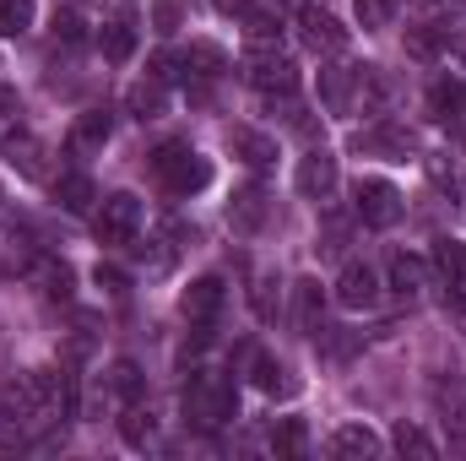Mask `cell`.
I'll return each mask as SVG.
<instances>
[{"mask_svg":"<svg viewBox=\"0 0 466 461\" xmlns=\"http://www.w3.org/2000/svg\"><path fill=\"white\" fill-rule=\"evenodd\" d=\"M326 451H331V456H380L385 446H380V435H374V429L348 424V429H337V435L326 440Z\"/></svg>","mask_w":466,"mask_h":461,"instance_id":"obj_23","label":"cell"},{"mask_svg":"<svg viewBox=\"0 0 466 461\" xmlns=\"http://www.w3.org/2000/svg\"><path fill=\"white\" fill-rule=\"evenodd\" d=\"M244 82L266 98H293L299 93V66L277 49V55H249L244 60Z\"/></svg>","mask_w":466,"mask_h":461,"instance_id":"obj_6","label":"cell"},{"mask_svg":"<svg viewBox=\"0 0 466 461\" xmlns=\"http://www.w3.org/2000/svg\"><path fill=\"white\" fill-rule=\"evenodd\" d=\"M380 271L369 266V261H348L342 266V277H337V304L342 310H374L380 304Z\"/></svg>","mask_w":466,"mask_h":461,"instance_id":"obj_8","label":"cell"},{"mask_svg":"<svg viewBox=\"0 0 466 461\" xmlns=\"http://www.w3.org/2000/svg\"><path fill=\"white\" fill-rule=\"evenodd\" d=\"M249 310H255V321H277L282 315V282H277V271H255L249 277Z\"/></svg>","mask_w":466,"mask_h":461,"instance_id":"obj_21","label":"cell"},{"mask_svg":"<svg viewBox=\"0 0 466 461\" xmlns=\"http://www.w3.org/2000/svg\"><path fill=\"white\" fill-rule=\"evenodd\" d=\"M434 402H440V413H445V429L466 440V391L461 385H434Z\"/></svg>","mask_w":466,"mask_h":461,"instance_id":"obj_28","label":"cell"},{"mask_svg":"<svg viewBox=\"0 0 466 461\" xmlns=\"http://www.w3.org/2000/svg\"><path fill=\"white\" fill-rule=\"evenodd\" d=\"M119 440H125V446H136V451H147V446L157 440V413L130 402V407H125V418H119Z\"/></svg>","mask_w":466,"mask_h":461,"instance_id":"obj_24","label":"cell"},{"mask_svg":"<svg viewBox=\"0 0 466 461\" xmlns=\"http://www.w3.org/2000/svg\"><path fill=\"white\" fill-rule=\"evenodd\" d=\"M147 22H152L157 38H174V33L185 27V0H152V5H147Z\"/></svg>","mask_w":466,"mask_h":461,"instance_id":"obj_31","label":"cell"},{"mask_svg":"<svg viewBox=\"0 0 466 461\" xmlns=\"http://www.w3.org/2000/svg\"><path fill=\"white\" fill-rule=\"evenodd\" d=\"M179 310H185V321L212 326V321H218V310H223V277H196V282L179 293Z\"/></svg>","mask_w":466,"mask_h":461,"instance_id":"obj_12","label":"cell"},{"mask_svg":"<svg viewBox=\"0 0 466 461\" xmlns=\"http://www.w3.org/2000/svg\"><path fill=\"white\" fill-rule=\"evenodd\" d=\"M55 201H60L66 212H87V207L98 201V190H93L87 174H60V179H55Z\"/></svg>","mask_w":466,"mask_h":461,"instance_id":"obj_26","label":"cell"},{"mask_svg":"<svg viewBox=\"0 0 466 461\" xmlns=\"http://www.w3.org/2000/svg\"><path fill=\"white\" fill-rule=\"evenodd\" d=\"M244 49L249 55H277L282 49V22L271 11H249L244 16Z\"/></svg>","mask_w":466,"mask_h":461,"instance_id":"obj_18","label":"cell"},{"mask_svg":"<svg viewBox=\"0 0 466 461\" xmlns=\"http://www.w3.org/2000/svg\"><path fill=\"white\" fill-rule=\"evenodd\" d=\"M109 396H119L125 407H130V402L141 396V369H136L130 358H119L115 369H109Z\"/></svg>","mask_w":466,"mask_h":461,"instance_id":"obj_32","label":"cell"},{"mask_svg":"<svg viewBox=\"0 0 466 461\" xmlns=\"http://www.w3.org/2000/svg\"><path fill=\"white\" fill-rule=\"evenodd\" d=\"M352 212H358V223L363 229H396L401 223V190L390 185V179H358L352 185Z\"/></svg>","mask_w":466,"mask_h":461,"instance_id":"obj_4","label":"cell"},{"mask_svg":"<svg viewBox=\"0 0 466 461\" xmlns=\"http://www.w3.org/2000/svg\"><path fill=\"white\" fill-rule=\"evenodd\" d=\"M390 446L401 451V456H434V440L418 429V424H396V435H390Z\"/></svg>","mask_w":466,"mask_h":461,"instance_id":"obj_35","label":"cell"},{"mask_svg":"<svg viewBox=\"0 0 466 461\" xmlns=\"http://www.w3.org/2000/svg\"><path fill=\"white\" fill-rule=\"evenodd\" d=\"M179 60H185V77H201V82H212V77L228 71V55H223L218 44H190Z\"/></svg>","mask_w":466,"mask_h":461,"instance_id":"obj_25","label":"cell"},{"mask_svg":"<svg viewBox=\"0 0 466 461\" xmlns=\"http://www.w3.org/2000/svg\"><path fill=\"white\" fill-rule=\"evenodd\" d=\"M223 16H249V0H212Z\"/></svg>","mask_w":466,"mask_h":461,"instance_id":"obj_42","label":"cell"},{"mask_svg":"<svg viewBox=\"0 0 466 461\" xmlns=\"http://www.w3.org/2000/svg\"><path fill=\"white\" fill-rule=\"evenodd\" d=\"M55 38L82 44V16H76V11H55Z\"/></svg>","mask_w":466,"mask_h":461,"instance_id":"obj_39","label":"cell"},{"mask_svg":"<svg viewBox=\"0 0 466 461\" xmlns=\"http://www.w3.org/2000/svg\"><path fill=\"white\" fill-rule=\"evenodd\" d=\"M396 16V0H358V22L363 27H390Z\"/></svg>","mask_w":466,"mask_h":461,"instance_id":"obj_37","label":"cell"},{"mask_svg":"<svg viewBox=\"0 0 466 461\" xmlns=\"http://www.w3.org/2000/svg\"><path fill=\"white\" fill-rule=\"evenodd\" d=\"M228 147H233V158L244 163V169H271L277 163V141L266 136V130H249V125H233L228 130Z\"/></svg>","mask_w":466,"mask_h":461,"instance_id":"obj_14","label":"cell"},{"mask_svg":"<svg viewBox=\"0 0 466 461\" xmlns=\"http://www.w3.org/2000/svg\"><path fill=\"white\" fill-rule=\"evenodd\" d=\"M337 158L326 152V147H315V152H304L299 158V196H309V201H331V190H337Z\"/></svg>","mask_w":466,"mask_h":461,"instance_id":"obj_10","label":"cell"},{"mask_svg":"<svg viewBox=\"0 0 466 461\" xmlns=\"http://www.w3.org/2000/svg\"><path fill=\"white\" fill-rule=\"evenodd\" d=\"M233 413H238L233 380H223V374H201V380L185 385V418H190L196 429H218V424H228Z\"/></svg>","mask_w":466,"mask_h":461,"instance_id":"obj_3","label":"cell"},{"mask_svg":"<svg viewBox=\"0 0 466 461\" xmlns=\"http://www.w3.org/2000/svg\"><path fill=\"white\" fill-rule=\"evenodd\" d=\"M434 266L445 271V282H461V277H466V244L440 239V244H434Z\"/></svg>","mask_w":466,"mask_h":461,"instance_id":"obj_34","label":"cell"},{"mask_svg":"<svg viewBox=\"0 0 466 461\" xmlns=\"http://www.w3.org/2000/svg\"><path fill=\"white\" fill-rule=\"evenodd\" d=\"M282 5H309V0H282Z\"/></svg>","mask_w":466,"mask_h":461,"instance_id":"obj_45","label":"cell"},{"mask_svg":"<svg viewBox=\"0 0 466 461\" xmlns=\"http://www.w3.org/2000/svg\"><path fill=\"white\" fill-rule=\"evenodd\" d=\"M358 141H369V147H380V152H396V158H407L418 141H412V130L407 125H396V119H385L374 136H358Z\"/></svg>","mask_w":466,"mask_h":461,"instance_id":"obj_30","label":"cell"},{"mask_svg":"<svg viewBox=\"0 0 466 461\" xmlns=\"http://www.w3.org/2000/svg\"><path fill=\"white\" fill-rule=\"evenodd\" d=\"M98 44H104V60H109V66H125V60L136 55V11H130V5H125L115 22L104 27V38H98Z\"/></svg>","mask_w":466,"mask_h":461,"instance_id":"obj_17","label":"cell"},{"mask_svg":"<svg viewBox=\"0 0 466 461\" xmlns=\"http://www.w3.org/2000/svg\"><path fill=\"white\" fill-rule=\"evenodd\" d=\"M109 130H115V115H109V109H82V115H76V125H71V136H66V147H71L76 158L104 152Z\"/></svg>","mask_w":466,"mask_h":461,"instance_id":"obj_13","label":"cell"},{"mask_svg":"<svg viewBox=\"0 0 466 461\" xmlns=\"http://www.w3.org/2000/svg\"><path fill=\"white\" fill-rule=\"evenodd\" d=\"M299 33H304V44L315 55H342L348 49V27L331 11H320V5H299Z\"/></svg>","mask_w":466,"mask_h":461,"instance_id":"obj_9","label":"cell"},{"mask_svg":"<svg viewBox=\"0 0 466 461\" xmlns=\"http://www.w3.org/2000/svg\"><path fill=\"white\" fill-rule=\"evenodd\" d=\"M342 244H348V218H337V212H331V218H326V239H320V250H326V255H337Z\"/></svg>","mask_w":466,"mask_h":461,"instance_id":"obj_38","label":"cell"},{"mask_svg":"<svg viewBox=\"0 0 466 461\" xmlns=\"http://www.w3.org/2000/svg\"><path fill=\"white\" fill-rule=\"evenodd\" d=\"M0 158L22 174V179H49V147L33 130H0Z\"/></svg>","mask_w":466,"mask_h":461,"instance_id":"obj_7","label":"cell"},{"mask_svg":"<svg viewBox=\"0 0 466 461\" xmlns=\"http://www.w3.org/2000/svg\"><path fill=\"white\" fill-rule=\"evenodd\" d=\"M152 174H157V185H163L174 201H190L196 190L212 185V158H201L190 141H168V147L152 152Z\"/></svg>","mask_w":466,"mask_h":461,"instance_id":"obj_2","label":"cell"},{"mask_svg":"<svg viewBox=\"0 0 466 461\" xmlns=\"http://www.w3.org/2000/svg\"><path fill=\"white\" fill-rule=\"evenodd\" d=\"M266 212H271V201H266V190H255V185L238 190V196L228 201V223L238 233H255L260 223H266Z\"/></svg>","mask_w":466,"mask_h":461,"instance_id":"obj_22","label":"cell"},{"mask_svg":"<svg viewBox=\"0 0 466 461\" xmlns=\"http://www.w3.org/2000/svg\"><path fill=\"white\" fill-rule=\"evenodd\" d=\"M141 266H147V271H168V266H174V250H168L163 239H152V250H141Z\"/></svg>","mask_w":466,"mask_h":461,"instance_id":"obj_40","label":"cell"},{"mask_svg":"<svg viewBox=\"0 0 466 461\" xmlns=\"http://www.w3.org/2000/svg\"><path fill=\"white\" fill-rule=\"evenodd\" d=\"M304 446H309L304 418H277V429H271V451H277V456H304Z\"/></svg>","mask_w":466,"mask_h":461,"instance_id":"obj_29","label":"cell"},{"mask_svg":"<svg viewBox=\"0 0 466 461\" xmlns=\"http://www.w3.org/2000/svg\"><path fill=\"white\" fill-rule=\"evenodd\" d=\"M11 115H16V93H11V87H0V125H5Z\"/></svg>","mask_w":466,"mask_h":461,"instance_id":"obj_43","label":"cell"},{"mask_svg":"<svg viewBox=\"0 0 466 461\" xmlns=\"http://www.w3.org/2000/svg\"><path fill=\"white\" fill-rule=\"evenodd\" d=\"M320 315H326V293H320V282H315V277H299V282H293V304H288V321H293L304 337H315Z\"/></svg>","mask_w":466,"mask_h":461,"instance_id":"obj_15","label":"cell"},{"mask_svg":"<svg viewBox=\"0 0 466 461\" xmlns=\"http://www.w3.org/2000/svg\"><path fill=\"white\" fill-rule=\"evenodd\" d=\"M429 115L440 119V125H461L466 119V87L456 77H440V82L429 87Z\"/></svg>","mask_w":466,"mask_h":461,"instance_id":"obj_16","label":"cell"},{"mask_svg":"<svg viewBox=\"0 0 466 461\" xmlns=\"http://www.w3.org/2000/svg\"><path fill=\"white\" fill-rule=\"evenodd\" d=\"M98 282H104L109 293H125V271H115V266H98Z\"/></svg>","mask_w":466,"mask_h":461,"instance_id":"obj_41","label":"cell"},{"mask_svg":"<svg viewBox=\"0 0 466 461\" xmlns=\"http://www.w3.org/2000/svg\"><path fill=\"white\" fill-rule=\"evenodd\" d=\"M0 407L11 424H49L60 413V369H27L0 391Z\"/></svg>","mask_w":466,"mask_h":461,"instance_id":"obj_1","label":"cell"},{"mask_svg":"<svg viewBox=\"0 0 466 461\" xmlns=\"http://www.w3.org/2000/svg\"><path fill=\"white\" fill-rule=\"evenodd\" d=\"M363 77H369V66L363 71L358 66H326L320 71V104L331 115H352V93H363Z\"/></svg>","mask_w":466,"mask_h":461,"instance_id":"obj_11","label":"cell"},{"mask_svg":"<svg viewBox=\"0 0 466 461\" xmlns=\"http://www.w3.org/2000/svg\"><path fill=\"white\" fill-rule=\"evenodd\" d=\"M141 201L136 196H104L98 201V218H93V233H98V244H115V250H125V244H136V233H141Z\"/></svg>","mask_w":466,"mask_h":461,"instance_id":"obj_5","label":"cell"},{"mask_svg":"<svg viewBox=\"0 0 466 461\" xmlns=\"http://www.w3.org/2000/svg\"><path fill=\"white\" fill-rule=\"evenodd\" d=\"M440 49H445L440 27H407V55L412 60H440Z\"/></svg>","mask_w":466,"mask_h":461,"instance_id":"obj_33","label":"cell"},{"mask_svg":"<svg viewBox=\"0 0 466 461\" xmlns=\"http://www.w3.org/2000/svg\"><path fill=\"white\" fill-rule=\"evenodd\" d=\"M27 27H33V0H0V33L16 38Z\"/></svg>","mask_w":466,"mask_h":461,"instance_id":"obj_36","label":"cell"},{"mask_svg":"<svg viewBox=\"0 0 466 461\" xmlns=\"http://www.w3.org/2000/svg\"><path fill=\"white\" fill-rule=\"evenodd\" d=\"M445 5H456V11H466V0H445Z\"/></svg>","mask_w":466,"mask_h":461,"instance_id":"obj_44","label":"cell"},{"mask_svg":"<svg viewBox=\"0 0 466 461\" xmlns=\"http://www.w3.org/2000/svg\"><path fill=\"white\" fill-rule=\"evenodd\" d=\"M423 282H429V261H423V255H407V250L390 255V288H396V293H418Z\"/></svg>","mask_w":466,"mask_h":461,"instance_id":"obj_27","label":"cell"},{"mask_svg":"<svg viewBox=\"0 0 466 461\" xmlns=\"http://www.w3.org/2000/svg\"><path fill=\"white\" fill-rule=\"evenodd\" d=\"M125 109L136 119H157L168 109V82H157V77H141L130 93H125Z\"/></svg>","mask_w":466,"mask_h":461,"instance_id":"obj_19","label":"cell"},{"mask_svg":"<svg viewBox=\"0 0 466 461\" xmlns=\"http://www.w3.org/2000/svg\"><path fill=\"white\" fill-rule=\"evenodd\" d=\"M27 277L38 282V293H44V299H60V304L71 299V266H66V261H55V255H38Z\"/></svg>","mask_w":466,"mask_h":461,"instance_id":"obj_20","label":"cell"}]
</instances>
